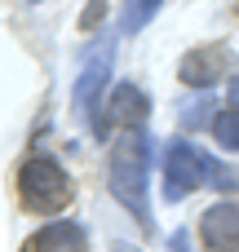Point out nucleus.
<instances>
[{"mask_svg":"<svg viewBox=\"0 0 239 252\" xmlns=\"http://www.w3.org/2000/svg\"><path fill=\"white\" fill-rule=\"evenodd\" d=\"M213 137H217V146H226V151H239V111H217V120H213Z\"/></svg>","mask_w":239,"mask_h":252,"instance_id":"obj_10","label":"nucleus"},{"mask_svg":"<svg viewBox=\"0 0 239 252\" xmlns=\"http://www.w3.org/2000/svg\"><path fill=\"white\" fill-rule=\"evenodd\" d=\"M111 62H115V49H111V44H98V49L84 53L80 75H75V89H71V102H75L80 115H93V111H98V93L106 89Z\"/></svg>","mask_w":239,"mask_h":252,"instance_id":"obj_4","label":"nucleus"},{"mask_svg":"<svg viewBox=\"0 0 239 252\" xmlns=\"http://www.w3.org/2000/svg\"><path fill=\"white\" fill-rule=\"evenodd\" d=\"M31 4H35V0H31Z\"/></svg>","mask_w":239,"mask_h":252,"instance_id":"obj_15","label":"nucleus"},{"mask_svg":"<svg viewBox=\"0 0 239 252\" xmlns=\"http://www.w3.org/2000/svg\"><path fill=\"white\" fill-rule=\"evenodd\" d=\"M18 190H22V204H27L31 213H40V217H53V213H62V208L71 204V182H67L62 164L49 159V155H31V159L22 164Z\"/></svg>","mask_w":239,"mask_h":252,"instance_id":"obj_2","label":"nucleus"},{"mask_svg":"<svg viewBox=\"0 0 239 252\" xmlns=\"http://www.w3.org/2000/svg\"><path fill=\"white\" fill-rule=\"evenodd\" d=\"M106 111V124H115V128H142L146 124V111H151V102H146V93L137 89V84H115L111 89V102L102 106Z\"/></svg>","mask_w":239,"mask_h":252,"instance_id":"obj_7","label":"nucleus"},{"mask_svg":"<svg viewBox=\"0 0 239 252\" xmlns=\"http://www.w3.org/2000/svg\"><path fill=\"white\" fill-rule=\"evenodd\" d=\"M102 13H106V0H89V9L80 13V31H93L102 22Z\"/></svg>","mask_w":239,"mask_h":252,"instance_id":"obj_12","label":"nucleus"},{"mask_svg":"<svg viewBox=\"0 0 239 252\" xmlns=\"http://www.w3.org/2000/svg\"><path fill=\"white\" fill-rule=\"evenodd\" d=\"M111 195L133 213V221H142V230H151V199H146V173H151V142L142 128H129L115 137L111 146Z\"/></svg>","mask_w":239,"mask_h":252,"instance_id":"obj_1","label":"nucleus"},{"mask_svg":"<svg viewBox=\"0 0 239 252\" xmlns=\"http://www.w3.org/2000/svg\"><path fill=\"white\" fill-rule=\"evenodd\" d=\"M231 49H213V44H204V49H191L182 62H177V80L182 84H191V89H213L226 71H231Z\"/></svg>","mask_w":239,"mask_h":252,"instance_id":"obj_5","label":"nucleus"},{"mask_svg":"<svg viewBox=\"0 0 239 252\" xmlns=\"http://www.w3.org/2000/svg\"><path fill=\"white\" fill-rule=\"evenodd\" d=\"M200 239L213 252H239V204H213L200 217Z\"/></svg>","mask_w":239,"mask_h":252,"instance_id":"obj_6","label":"nucleus"},{"mask_svg":"<svg viewBox=\"0 0 239 252\" xmlns=\"http://www.w3.org/2000/svg\"><path fill=\"white\" fill-rule=\"evenodd\" d=\"M217 106H213V97H195V102H186L182 106V124L186 128H204V124H213L217 115H213Z\"/></svg>","mask_w":239,"mask_h":252,"instance_id":"obj_11","label":"nucleus"},{"mask_svg":"<svg viewBox=\"0 0 239 252\" xmlns=\"http://www.w3.org/2000/svg\"><path fill=\"white\" fill-rule=\"evenodd\" d=\"M84 248H89V239H84V230L75 221H49L27 244V252H84Z\"/></svg>","mask_w":239,"mask_h":252,"instance_id":"obj_8","label":"nucleus"},{"mask_svg":"<svg viewBox=\"0 0 239 252\" xmlns=\"http://www.w3.org/2000/svg\"><path fill=\"white\" fill-rule=\"evenodd\" d=\"M160 4H164V0H124V9H120V31H124V35H137V31L160 13Z\"/></svg>","mask_w":239,"mask_h":252,"instance_id":"obj_9","label":"nucleus"},{"mask_svg":"<svg viewBox=\"0 0 239 252\" xmlns=\"http://www.w3.org/2000/svg\"><path fill=\"white\" fill-rule=\"evenodd\" d=\"M235 13H239V0H235Z\"/></svg>","mask_w":239,"mask_h":252,"instance_id":"obj_14","label":"nucleus"},{"mask_svg":"<svg viewBox=\"0 0 239 252\" xmlns=\"http://www.w3.org/2000/svg\"><path fill=\"white\" fill-rule=\"evenodd\" d=\"M231 106H235V111H239V75H235V80H231Z\"/></svg>","mask_w":239,"mask_h":252,"instance_id":"obj_13","label":"nucleus"},{"mask_svg":"<svg viewBox=\"0 0 239 252\" xmlns=\"http://www.w3.org/2000/svg\"><path fill=\"white\" fill-rule=\"evenodd\" d=\"M208 173H213V159L200 146H191L186 137H177L164 151V199L169 204H182L191 190H200L208 182Z\"/></svg>","mask_w":239,"mask_h":252,"instance_id":"obj_3","label":"nucleus"}]
</instances>
